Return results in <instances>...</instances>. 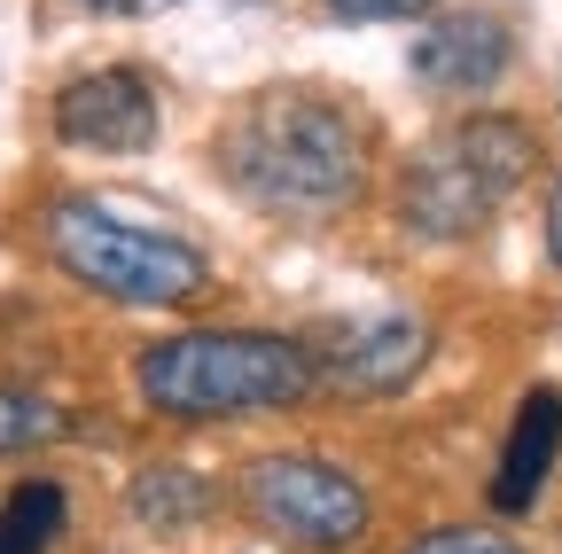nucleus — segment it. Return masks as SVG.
I'll list each match as a JSON object with an SVG mask.
<instances>
[{"mask_svg": "<svg viewBox=\"0 0 562 554\" xmlns=\"http://www.w3.org/2000/svg\"><path fill=\"white\" fill-rule=\"evenodd\" d=\"M220 172L273 219H336L368 188V125L321 87H266L227 117Z\"/></svg>", "mask_w": 562, "mask_h": 554, "instance_id": "f257e3e1", "label": "nucleus"}, {"mask_svg": "<svg viewBox=\"0 0 562 554\" xmlns=\"http://www.w3.org/2000/svg\"><path fill=\"white\" fill-rule=\"evenodd\" d=\"M140 398L172 422H235V414H281L321 391L313 343L273 328H188L140 352Z\"/></svg>", "mask_w": 562, "mask_h": 554, "instance_id": "f03ea898", "label": "nucleus"}, {"mask_svg": "<svg viewBox=\"0 0 562 554\" xmlns=\"http://www.w3.org/2000/svg\"><path fill=\"white\" fill-rule=\"evenodd\" d=\"M47 250L79 290L140 313H172L211 290V258L188 235L125 219V203H102V195H63L47 219Z\"/></svg>", "mask_w": 562, "mask_h": 554, "instance_id": "7ed1b4c3", "label": "nucleus"}, {"mask_svg": "<svg viewBox=\"0 0 562 554\" xmlns=\"http://www.w3.org/2000/svg\"><path fill=\"white\" fill-rule=\"evenodd\" d=\"M531 165H539V133L524 117H461L406 165L398 219L422 242H461L492 227V212L531 180Z\"/></svg>", "mask_w": 562, "mask_h": 554, "instance_id": "20e7f679", "label": "nucleus"}, {"mask_svg": "<svg viewBox=\"0 0 562 554\" xmlns=\"http://www.w3.org/2000/svg\"><path fill=\"white\" fill-rule=\"evenodd\" d=\"M250 516L273 531V539H290L305 554H344V546H360L375 508L360 493V476H344L336 461L321 453H266L250 468Z\"/></svg>", "mask_w": 562, "mask_h": 554, "instance_id": "39448f33", "label": "nucleus"}, {"mask_svg": "<svg viewBox=\"0 0 562 554\" xmlns=\"http://www.w3.org/2000/svg\"><path fill=\"white\" fill-rule=\"evenodd\" d=\"M422 360H430V320H414V313H383V320H360V328H328L313 343V375L336 398H398L422 375Z\"/></svg>", "mask_w": 562, "mask_h": 554, "instance_id": "423d86ee", "label": "nucleus"}, {"mask_svg": "<svg viewBox=\"0 0 562 554\" xmlns=\"http://www.w3.org/2000/svg\"><path fill=\"white\" fill-rule=\"evenodd\" d=\"M55 133L87 157H140L157 142V87L133 71V63H110V71H87L55 94Z\"/></svg>", "mask_w": 562, "mask_h": 554, "instance_id": "0eeeda50", "label": "nucleus"}, {"mask_svg": "<svg viewBox=\"0 0 562 554\" xmlns=\"http://www.w3.org/2000/svg\"><path fill=\"white\" fill-rule=\"evenodd\" d=\"M508 63H516V39H508L501 16H484V9L438 16L414 39V79L430 94H484V87H501Z\"/></svg>", "mask_w": 562, "mask_h": 554, "instance_id": "6e6552de", "label": "nucleus"}, {"mask_svg": "<svg viewBox=\"0 0 562 554\" xmlns=\"http://www.w3.org/2000/svg\"><path fill=\"white\" fill-rule=\"evenodd\" d=\"M562 453V391H524L516 422H508V445H501V468H492V508L501 516H524L539 500V484Z\"/></svg>", "mask_w": 562, "mask_h": 554, "instance_id": "1a4fd4ad", "label": "nucleus"}, {"mask_svg": "<svg viewBox=\"0 0 562 554\" xmlns=\"http://www.w3.org/2000/svg\"><path fill=\"white\" fill-rule=\"evenodd\" d=\"M70 500H63V484L47 476H24L9 500H0V554H47L55 531H63Z\"/></svg>", "mask_w": 562, "mask_h": 554, "instance_id": "9d476101", "label": "nucleus"}, {"mask_svg": "<svg viewBox=\"0 0 562 554\" xmlns=\"http://www.w3.org/2000/svg\"><path fill=\"white\" fill-rule=\"evenodd\" d=\"M133 516L149 523V531H188V523L211 516V484L188 476V468H149V476L133 484Z\"/></svg>", "mask_w": 562, "mask_h": 554, "instance_id": "9b49d317", "label": "nucleus"}, {"mask_svg": "<svg viewBox=\"0 0 562 554\" xmlns=\"http://www.w3.org/2000/svg\"><path fill=\"white\" fill-rule=\"evenodd\" d=\"M55 438H63V406L0 383V453H32V445H55Z\"/></svg>", "mask_w": 562, "mask_h": 554, "instance_id": "f8f14e48", "label": "nucleus"}, {"mask_svg": "<svg viewBox=\"0 0 562 554\" xmlns=\"http://www.w3.org/2000/svg\"><path fill=\"white\" fill-rule=\"evenodd\" d=\"M336 24H391V16H430L438 0H321Z\"/></svg>", "mask_w": 562, "mask_h": 554, "instance_id": "ddd939ff", "label": "nucleus"}, {"mask_svg": "<svg viewBox=\"0 0 562 554\" xmlns=\"http://www.w3.org/2000/svg\"><path fill=\"white\" fill-rule=\"evenodd\" d=\"M406 554H516L501 531H430V539H414Z\"/></svg>", "mask_w": 562, "mask_h": 554, "instance_id": "4468645a", "label": "nucleus"}, {"mask_svg": "<svg viewBox=\"0 0 562 554\" xmlns=\"http://www.w3.org/2000/svg\"><path fill=\"white\" fill-rule=\"evenodd\" d=\"M547 258H554V273H562V188L547 195Z\"/></svg>", "mask_w": 562, "mask_h": 554, "instance_id": "2eb2a0df", "label": "nucleus"}, {"mask_svg": "<svg viewBox=\"0 0 562 554\" xmlns=\"http://www.w3.org/2000/svg\"><path fill=\"white\" fill-rule=\"evenodd\" d=\"M87 9H102V16H140V9H157V0H87Z\"/></svg>", "mask_w": 562, "mask_h": 554, "instance_id": "dca6fc26", "label": "nucleus"}]
</instances>
